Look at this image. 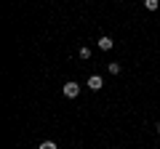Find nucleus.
I'll return each mask as SVG.
<instances>
[{"instance_id": "nucleus-1", "label": "nucleus", "mask_w": 160, "mask_h": 149, "mask_svg": "<svg viewBox=\"0 0 160 149\" xmlns=\"http://www.w3.org/2000/svg\"><path fill=\"white\" fill-rule=\"evenodd\" d=\"M78 93H80V85H78V83H75V80L64 83V96H67V99H75V96H78Z\"/></svg>"}, {"instance_id": "nucleus-2", "label": "nucleus", "mask_w": 160, "mask_h": 149, "mask_svg": "<svg viewBox=\"0 0 160 149\" xmlns=\"http://www.w3.org/2000/svg\"><path fill=\"white\" fill-rule=\"evenodd\" d=\"M102 85H104V80L99 74H91V77H88V88H91V91H102Z\"/></svg>"}, {"instance_id": "nucleus-3", "label": "nucleus", "mask_w": 160, "mask_h": 149, "mask_svg": "<svg viewBox=\"0 0 160 149\" xmlns=\"http://www.w3.org/2000/svg\"><path fill=\"white\" fill-rule=\"evenodd\" d=\"M112 37H107V35H102V37H99V48H102V51H112Z\"/></svg>"}, {"instance_id": "nucleus-4", "label": "nucleus", "mask_w": 160, "mask_h": 149, "mask_svg": "<svg viewBox=\"0 0 160 149\" xmlns=\"http://www.w3.org/2000/svg\"><path fill=\"white\" fill-rule=\"evenodd\" d=\"M107 69H109V74H120V69H123V67H120V61H109Z\"/></svg>"}, {"instance_id": "nucleus-5", "label": "nucleus", "mask_w": 160, "mask_h": 149, "mask_svg": "<svg viewBox=\"0 0 160 149\" xmlns=\"http://www.w3.org/2000/svg\"><path fill=\"white\" fill-rule=\"evenodd\" d=\"M80 59H83V61H88V59H91V48L80 46Z\"/></svg>"}, {"instance_id": "nucleus-6", "label": "nucleus", "mask_w": 160, "mask_h": 149, "mask_svg": "<svg viewBox=\"0 0 160 149\" xmlns=\"http://www.w3.org/2000/svg\"><path fill=\"white\" fill-rule=\"evenodd\" d=\"M144 8L147 11H158V0H144Z\"/></svg>"}, {"instance_id": "nucleus-7", "label": "nucleus", "mask_w": 160, "mask_h": 149, "mask_svg": "<svg viewBox=\"0 0 160 149\" xmlns=\"http://www.w3.org/2000/svg\"><path fill=\"white\" fill-rule=\"evenodd\" d=\"M38 149H59V147H56V144H53V141H43V144H40Z\"/></svg>"}, {"instance_id": "nucleus-8", "label": "nucleus", "mask_w": 160, "mask_h": 149, "mask_svg": "<svg viewBox=\"0 0 160 149\" xmlns=\"http://www.w3.org/2000/svg\"><path fill=\"white\" fill-rule=\"evenodd\" d=\"M158 133H160V123H158Z\"/></svg>"}]
</instances>
